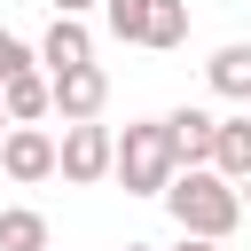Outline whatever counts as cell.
<instances>
[{
  "instance_id": "obj_5",
  "label": "cell",
  "mask_w": 251,
  "mask_h": 251,
  "mask_svg": "<svg viewBox=\"0 0 251 251\" xmlns=\"http://www.w3.org/2000/svg\"><path fill=\"white\" fill-rule=\"evenodd\" d=\"M0 173H8L16 188L55 180V133H47V126H8V141H0Z\"/></svg>"
},
{
  "instance_id": "obj_13",
  "label": "cell",
  "mask_w": 251,
  "mask_h": 251,
  "mask_svg": "<svg viewBox=\"0 0 251 251\" xmlns=\"http://www.w3.org/2000/svg\"><path fill=\"white\" fill-rule=\"evenodd\" d=\"M102 24H110V39L141 47V24H149V0H102Z\"/></svg>"
},
{
  "instance_id": "obj_11",
  "label": "cell",
  "mask_w": 251,
  "mask_h": 251,
  "mask_svg": "<svg viewBox=\"0 0 251 251\" xmlns=\"http://www.w3.org/2000/svg\"><path fill=\"white\" fill-rule=\"evenodd\" d=\"M180 39H188V0H149V24H141V47L173 55Z\"/></svg>"
},
{
  "instance_id": "obj_14",
  "label": "cell",
  "mask_w": 251,
  "mask_h": 251,
  "mask_svg": "<svg viewBox=\"0 0 251 251\" xmlns=\"http://www.w3.org/2000/svg\"><path fill=\"white\" fill-rule=\"evenodd\" d=\"M24 71H39V55H31V47L0 24V86H8V78H24Z\"/></svg>"
},
{
  "instance_id": "obj_4",
  "label": "cell",
  "mask_w": 251,
  "mask_h": 251,
  "mask_svg": "<svg viewBox=\"0 0 251 251\" xmlns=\"http://www.w3.org/2000/svg\"><path fill=\"white\" fill-rule=\"evenodd\" d=\"M102 102H110V71H102V63L47 78V110H55L63 126H94V118H102Z\"/></svg>"
},
{
  "instance_id": "obj_12",
  "label": "cell",
  "mask_w": 251,
  "mask_h": 251,
  "mask_svg": "<svg viewBox=\"0 0 251 251\" xmlns=\"http://www.w3.org/2000/svg\"><path fill=\"white\" fill-rule=\"evenodd\" d=\"M0 251H47V212L0 204Z\"/></svg>"
},
{
  "instance_id": "obj_8",
  "label": "cell",
  "mask_w": 251,
  "mask_h": 251,
  "mask_svg": "<svg viewBox=\"0 0 251 251\" xmlns=\"http://www.w3.org/2000/svg\"><path fill=\"white\" fill-rule=\"evenodd\" d=\"M212 173H220L227 188L251 180V118H220V133H212Z\"/></svg>"
},
{
  "instance_id": "obj_3",
  "label": "cell",
  "mask_w": 251,
  "mask_h": 251,
  "mask_svg": "<svg viewBox=\"0 0 251 251\" xmlns=\"http://www.w3.org/2000/svg\"><path fill=\"white\" fill-rule=\"evenodd\" d=\"M110 149H118V133L94 118V126H63V141H55V173L71 180V188H94V180H110Z\"/></svg>"
},
{
  "instance_id": "obj_19",
  "label": "cell",
  "mask_w": 251,
  "mask_h": 251,
  "mask_svg": "<svg viewBox=\"0 0 251 251\" xmlns=\"http://www.w3.org/2000/svg\"><path fill=\"white\" fill-rule=\"evenodd\" d=\"M235 196H243V204H251V180H243V188H235Z\"/></svg>"
},
{
  "instance_id": "obj_16",
  "label": "cell",
  "mask_w": 251,
  "mask_h": 251,
  "mask_svg": "<svg viewBox=\"0 0 251 251\" xmlns=\"http://www.w3.org/2000/svg\"><path fill=\"white\" fill-rule=\"evenodd\" d=\"M173 251H227V243H204V235H180Z\"/></svg>"
},
{
  "instance_id": "obj_10",
  "label": "cell",
  "mask_w": 251,
  "mask_h": 251,
  "mask_svg": "<svg viewBox=\"0 0 251 251\" xmlns=\"http://www.w3.org/2000/svg\"><path fill=\"white\" fill-rule=\"evenodd\" d=\"M0 110H8V126H39V118H47V71L8 78V86H0Z\"/></svg>"
},
{
  "instance_id": "obj_17",
  "label": "cell",
  "mask_w": 251,
  "mask_h": 251,
  "mask_svg": "<svg viewBox=\"0 0 251 251\" xmlns=\"http://www.w3.org/2000/svg\"><path fill=\"white\" fill-rule=\"evenodd\" d=\"M118 251H157V243H118Z\"/></svg>"
},
{
  "instance_id": "obj_15",
  "label": "cell",
  "mask_w": 251,
  "mask_h": 251,
  "mask_svg": "<svg viewBox=\"0 0 251 251\" xmlns=\"http://www.w3.org/2000/svg\"><path fill=\"white\" fill-rule=\"evenodd\" d=\"M55 16H71V24H86V8H102V0H47Z\"/></svg>"
},
{
  "instance_id": "obj_1",
  "label": "cell",
  "mask_w": 251,
  "mask_h": 251,
  "mask_svg": "<svg viewBox=\"0 0 251 251\" xmlns=\"http://www.w3.org/2000/svg\"><path fill=\"white\" fill-rule=\"evenodd\" d=\"M165 212H173V227H180V235L227 243V235H235V220H243V196H235L212 165H196V173H173V180H165Z\"/></svg>"
},
{
  "instance_id": "obj_2",
  "label": "cell",
  "mask_w": 251,
  "mask_h": 251,
  "mask_svg": "<svg viewBox=\"0 0 251 251\" xmlns=\"http://www.w3.org/2000/svg\"><path fill=\"white\" fill-rule=\"evenodd\" d=\"M180 165H173V149H165V126L157 118H141V126H126L118 133V149H110V180L126 188V196H165V180H173Z\"/></svg>"
},
{
  "instance_id": "obj_6",
  "label": "cell",
  "mask_w": 251,
  "mask_h": 251,
  "mask_svg": "<svg viewBox=\"0 0 251 251\" xmlns=\"http://www.w3.org/2000/svg\"><path fill=\"white\" fill-rule=\"evenodd\" d=\"M157 126H165V149H173V165H180V173L212 165V133H220V118H212V110L180 102V110H173V118H157Z\"/></svg>"
},
{
  "instance_id": "obj_18",
  "label": "cell",
  "mask_w": 251,
  "mask_h": 251,
  "mask_svg": "<svg viewBox=\"0 0 251 251\" xmlns=\"http://www.w3.org/2000/svg\"><path fill=\"white\" fill-rule=\"evenodd\" d=\"M0 141H8V110H0Z\"/></svg>"
},
{
  "instance_id": "obj_7",
  "label": "cell",
  "mask_w": 251,
  "mask_h": 251,
  "mask_svg": "<svg viewBox=\"0 0 251 251\" xmlns=\"http://www.w3.org/2000/svg\"><path fill=\"white\" fill-rule=\"evenodd\" d=\"M39 63H47V78L86 71V63H94V31H86V24H71V16H55V24H47V39H39Z\"/></svg>"
},
{
  "instance_id": "obj_9",
  "label": "cell",
  "mask_w": 251,
  "mask_h": 251,
  "mask_svg": "<svg viewBox=\"0 0 251 251\" xmlns=\"http://www.w3.org/2000/svg\"><path fill=\"white\" fill-rule=\"evenodd\" d=\"M204 78H212L220 102H243V110H251V39H227V47L204 63Z\"/></svg>"
}]
</instances>
